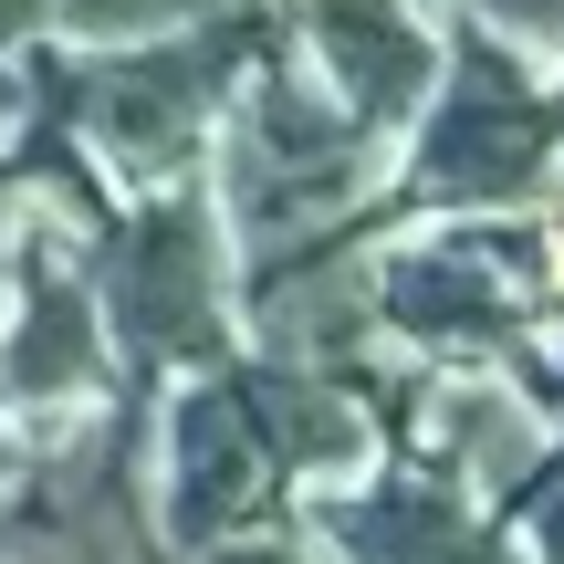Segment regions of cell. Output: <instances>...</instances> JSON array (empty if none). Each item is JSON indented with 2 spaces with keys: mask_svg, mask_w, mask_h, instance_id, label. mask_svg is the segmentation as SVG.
Listing matches in <instances>:
<instances>
[{
  "mask_svg": "<svg viewBox=\"0 0 564 564\" xmlns=\"http://www.w3.org/2000/svg\"><path fill=\"white\" fill-rule=\"evenodd\" d=\"M356 188H366V137L345 116H324L303 84L272 74L251 95V126L230 137V209L251 230H303Z\"/></svg>",
  "mask_w": 564,
  "mask_h": 564,
  "instance_id": "obj_2",
  "label": "cell"
},
{
  "mask_svg": "<svg viewBox=\"0 0 564 564\" xmlns=\"http://www.w3.org/2000/svg\"><path fill=\"white\" fill-rule=\"evenodd\" d=\"M84 387H105V324H95V303L74 293V272L53 251H21V324L0 345V398L11 408H63Z\"/></svg>",
  "mask_w": 564,
  "mask_h": 564,
  "instance_id": "obj_6",
  "label": "cell"
},
{
  "mask_svg": "<svg viewBox=\"0 0 564 564\" xmlns=\"http://www.w3.org/2000/svg\"><path fill=\"white\" fill-rule=\"evenodd\" d=\"M387 324L440 345H502L512 335V272L481 241H429L408 262H387Z\"/></svg>",
  "mask_w": 564,
  "mask_h": 564,
  "instance_id": "obj_9",
  "label": "cell"
},
{
  "mask_svg": "<svg viewBox=\"0 0 564 564\" xmlns=\"http://www.w3.org/2000/svg\"><path fill=\"white\" fill-rule=\"evenodd\" d=\"M241 53V32H209V42H167V53H137V63H105L84 84V126L116 147V167H178L188 126L209 116L220 95V63Z\"/></svg>",
  "mask_w": 564,
  "mask_h": 564,
  "instance_id": "obj_4",
  "label": "cell"
},
{
  "mask_svg": "<svg viewBox=\"0 0 564 564\" xmlns=\"http://www.w3.org/2000/svg\"><path fill=\"white\" fill-rule=\"evenodd\" d=\"M544 554H554V564H564V502H554V512H544Z\"/></svg>",
  "mask_w": 564,
  "mask_h": 564,
  "instance_id": "obj_13",
  "label": "cell"
},
{
  "mask_svg": "<svg viewBox=\"0 0 564 564\" xmlns=\"http://www.w3.org/2000/svg\"><path fill=\"white\" fill-rule=\"evenodd\" d=\"M554 167V105L533 95V74H512L502 53H460L449 105L429 116L419 188L429 199H523Z\"/></svg>",
  "mask_w": 564,
  "mask_h": 564,
  "instance_id": "obj_1",
  "label": "cell"
},
{
  "mask_svg": "<svg viewBox=\"0 0 564 564\" xmlns=\"http://www.w3.org/2000/svg\"><path fill=\"white\" fill-rule=\"evenodd\" d=\"M105 314L126 324L147 366L209 356L220 345V241H209L199 199H167L105 251Z\"/></svg>",
  "mask_w": 564,
  "mask_h": 564,
  "instance_id": "obj_3",
  "label": "cell"
},
{
  "mask_svg": "<svg viewBox=\"0 0 564 564\" xmlns=\"http://www.w3.org/2000/svg\"><path fill=\"white\" fill-rule=\"evenodd\" d=\"M491 21H512L523 42H544V53H564V0H481Z\"/></svg>",
  "mask_w": 564,
  "mask_h": 564,
  "instance_id": "obj_11",
  "label": "cell"
},
{
  "mask_svg": "<svg viewBox=\"0 0 564 564\" xmlns=\"http://www.w3.org/2000/svg\"><path fill=\"white\" fill-rule=\"evenodd\" d=\"M137 554V512H126L116 460H63L0 512V564H126Z\"/></svg>",
  "mask_w": 564,
  "mask_h": 564,
  "instance_id": "obj_8",
  "label": "cell"
},
{
  "mask_svg": "<svg viewBox=\"0 0 564 564\" xmlns=\"http://www.w3.org/2000/svg\"><path fill=\"white\" fill-rule=\"evenodd\" d=\"M178 502H167V523L199 544V533H230L251 502H262V481H272V449H262V429H251V408H241V387H199V398H178Z\"/></svg>",
  "mask_w": 564,
  "mask_h": 564,
  "instance_id": "obj_7",
  "label": "cell"
},
{
  "mask_svg": "<svg viewBox=\"0 0 564 564\" xmlns=\"http://www.w3.org/2000/svg\"><path fill=\"white\" fill-rule=\"evenodd\" d=\"M293 11H303V32H314V53H324V74H335L356 126L408 116L429 95V74H440V53H429L408 0H293Z\"/></svg>",
  "mask_w": 564,
  "mask_h": 564,
  "instance_id": "obj_5",
  "label": "cell"
},
{
  "mask_svg": "<svg viewBox=\"0 0 564 564\" xmlns=\"http://www.w3.org/2000/svg\"><path fill=\"white\" fill-rule=\"evenodd\" d=\"M209 564H303V554H282V544H241V554H209Z\"/></svg>",
  "mask_w": 564,
  "mask_h": 564,
  "instance_id": "obj_12",
  "label": "cell"
},
{
  "mask_svg": "<svg viewBox=\"0 0 564 564\" xmlns=\"http://www.w3.org/2000/svg\"><path fill=\"white\" fill-rule=\"evenodd\" d=\"M554 272H564V178H554Z\"/></svg>",
  "mask_w": 564,
  "mask_h": 564,
  "instance_id": "obj_14",
  "label": "cell"
},
{
  "mask_svg": "<svg viewBox=\"0 0 564 564\" xmlns=\"http://www.w3.org/2000/svg\"><path fill=\"white\" fill-rule=\"evenodd\" d=\"M74 32H158V21H188L209 11V0H53Z\"/></svg>",
  "mask_w": 564,
  "mask_h": 564,
  "instance_id": "obj_10",
  "label": "cell"
}]
</instances>
